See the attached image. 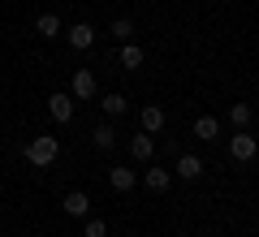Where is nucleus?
I'll use <instances>...</instances> for the list:
<instances>
[{
    "instance_id": "1",
    "label": "nucleus",
    "mask_w": 259,
    "mask_h": 237,
    "mask_svg": "<svg viewBox=\"0 0 259 237\" xmlns=\"http://www.w3.org/2000/svg\"><path fill=\"white\" fill-rule=\"evenodd\" d=\"M56 155H61V143H56L52 134H44V138H30V143H26V160H30L35 168L56 164Z\"/></svg>"
},
{
    "instance_id": "2",
    "label": "nucleus",
    "mask_w": 259,
    "mask_h": 237,
    "mask_svg": "<svg viewBox=\"0 0 259 237\" xmlns=\"http://www.w3.org/2000/svg\"><path fill=\"white\" fill-rule=\"evenodd\" d=\"M229 155L238 160V164H250V160L259 155V138L250 134V129H238V134L229 138Z\"/></svg>"
},
{
    "instance_id": "3",
    "label": "nucleus",
    "mask_w": 259,
    "mask_h": 237,
    "mask_svg": "<svg viewBox=\"0 0 259 237\" xmlns=\"http://www.w3.org/2000/svg\"><path fill=\"white\" fill-rule=\"evenodd\" d=\"M48 112H52V121H74V95H65V91H56V95H48Z\"/></svg>"
},
{
    "instance_id": "4",
    "label": "nucleus",
    "mask_w": 259,
    "mask_h": 237,
    "mask_svg": "<svg viewBox=\"0 0 259 237\" xmlns=\"http://www.w3.org/2000/svg\"><path fill=\"white\" fill-rule=\"evenodd\" d=\"M61 207H65V216H74V220H87V216H91V199H87L82 190H69Z\"/></svg>"
},
{
    "instance_id": "5",
    "label": "nucleus",
    "mask_w": 259,
    "mask_h": 237,
    "mask_svg": "<svg viewBox=\"0 0 259 237\" xmlns=\"http://www.w3.org/2000/svg\"><path fill=\"white\" fill-rule=\"evenodd\" d=\"M65 39H69V48H74V52H87V48L95 43V30L87 26V22H78V26L65 30Z\"/></svg>"
},
{
    "instance_id": "6",
    "label": "nucleus",
    "mask_w": 259,
    "mask_h": 237,
    "mask_svg": "<svg viewBox=\"0 0 259 237\" xmlns=\"http://www.w3.org/2000/svg\"><path fill=\"white\" fill-rule=\"evenodd\" d=\"M69 95H74V100H91V95H95V73L91 69H78L74 82H69Z\"/></svg>"
},
{
    "instance_id": "7",
    "label": "nucleus",
    "mask_w": 259,
    "mask_h": 237,
    "mask_svg": "<svg viewBox=\"0 0 259 237\" xmlns=\"http://www.w3.org/2000/svg\"><path fill=\"white\" fill-rule=\"evenodd\" d=\"M139 121H143V134H160V129H164V108H160V104H147V108L139 112Z\"/></svg>"
},
{
    "instance_id": "8",
    "label": "nucleus",
    "mask_w": 259,
    "mask_h": 237,
    "mask_svg": "<svg viewBox=\"0 0 259 237\" xmlns=\"http://www.w3.org/2000/svg\"><path fill=\"white\" fill-rule=\"evenodd\" d=\"M177 177H182V181H194V177H203V160H199V155H177Z\"/></svg>"
},
{
    "instance_id": "9",
    "label": "nucleus",
    "mask_w": 259,
    "mask_h": 237,
    "mask_svg": "<svg viewBox=\"0 0 259 237\" xmlns=\"http://www.w3.org/2000/svg\"><path fill=\"white\" fill-rule=\"evenodd\" d=\"M130 155L143 160V164H151V155H156V138H151V134H139L134 143H130Z\"/></svg>"
},
{
    "instance_id": "10",
    "label": "nucleus",
    "mask_w": 259,
    "mask_h": 237,
    "mask_svg": "<svg viewBox=\"0 0 259 237\" xmlns=\"http://www.w3.org/2000/svg\"><path fill=\"white\" fill-rule=\"evenodd\" d=\"M194 138L216 143V138H221V121H216V117H199V121H194Z\"/></svg>"
},
{
    "instance_id": "11",
    "label": "nucleus",
    "mask_w": 259,
    "mask_h": 237,
    "mask_svg": "<svg viewBox=\"0 0 259 237\" xmlns=\"http://www.w3.org/2000/svg\"><path fill=\"white\" fill-rule=\"evenodd\" d=\"M168 185H173V173H168V168H147V190L164 194Z\"/></svg>"
},
{
    "instance_id": "12",
    "label": "nucleus",
    "mask_w": 259,
    "mask_h": 237,
    "mask_svg": "<svg viewBox=\"0 0 259 237\" xmlns=\"http://www.w3.org/2000/svg\"><path fill=\"white\" fill-rule=\"evenodd\" d=\"M108 181H112V190H134V181H139V177H134V168H112L108 173Z\"/></svg>"
},
{
    "instance_id": "13",
    "label": "nucleus",
    "mask_w": 259,
    "mask_h": 237,
    "mask_svg": "<svg viewBox=\"0 0 259 237\" xmlns=\"http://www.w3.org/2000/svg\"><path fill=\"white\" fill-rule=\"evenodd\" d=\"M35 26H39V35H44V39H56V35H61V18H56V13H39Z\"/></svg>"
},
{
    "instance_id": "14",
    "label": "nucleus",
    "mask_w": 259,
    "mask_h": 237,
    "mask_svg": "<svg viewBox=\"0 0 259 237\" xmlns=\"http://www.w3.org/2000/svg\"><path fill=\"white\" fill-rule=\"evenodd\" d=\"M91 143L100 147V151H112V147H117V134H112V125H95V134H91Z\"/></svg>"
},
{
    "instance_id": "15",
    "label": "nucleus",
    "mask_w": 259,
    "mask_h": 237,
    "mask_svg": "<svg viewBox=\"0 0 259 237\" xmlns=\"http://www.w3.org/2000/svg\"><path fill=\"white\" fill-rule=\"evenodd\" d=\"M143 61H147V56H143V48H134V43L121 48V65H125V69H139Z\"/></svg>"
},
{
    "instance_id": "16",
    "label": "nucleus",
    "mask_w": 259,
    "mask_h": 237,
    "mask_svg": "<svg viewBox=\"0 0 259 237\" xmlns=\"http://www.w3.org/2000/svg\"><path fill=\"white\" fill-rule=\"evenodd\" d=\"M100 108L108 112V117H121V112H125L130 104H125V95H104V104H100Z\"/></svg>"
},
{
    "instance_id": "17",
    "label": "nucleus",
    "mask_w": 259,
    "mask_h": 237,
    "mask_svg": "<svg viewBox=\"0 0 259 237\" xmlns=\"http://www.w3.org/2000/svg\"><path fill=\"white\" fill-rule=\"evenodd\" d=\"M229 121H233L238 129H246V125H250V104H233V108H229Z\"/></svg>"
},
{
    "instance_id": "18",
    "label": "nucleus",
    "mask_w": 259,
    "mask_h": 237,
    "mask_svg": "<svg viewBox=\"0 0 259 237\" xmlns=\"http://www.w3.org/2000/svg\"><path fill=\"white\" fill-rule=\"evenodd\" d=\"M130 35H134V22H130V18H117V22H112V39H130Z\"/></svg>"
},
{
    "instance_id": "19",
    "label": "nucleus",
    "mask_w": 259,
    "mask_h": 237,
    "mask_svg": "<svg viewBox=\"0 0 259 237\" xmlns=\"http://www.w3.org/2000/svg\"><path fill=\"white\" fill-rule=\"evenodd\" d=\"M87 237H108V224L104 220H87Z\"/></svg>"
},
{
    "instance_id": "20",
    "label": "nucleus",
    "mask_w": 259,
    "mask_h": 237,
    "mask_svg": "<svg viewBox=\"0 0 259 237\" xmlns=\"http://www.w3.org/2000/svg\"><path fill=\"white\" fill-rule=\"evenodd\" d=\"M255 104H259V95H255Z\"/></svg>"
}]
</instances>
